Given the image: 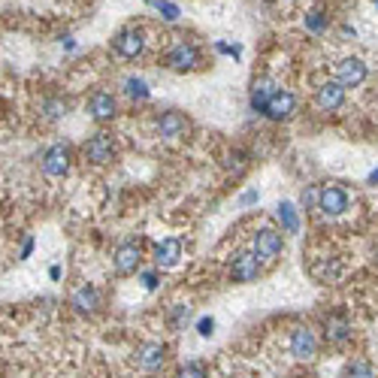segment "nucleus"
I'll return each instance as SVG.
<instances>
[{
	"label": "nucleus",
	"mask_w": 378,
	"mask_h": 378,
	"mask_svg": "<svg viewBox=\"0 0 378 378\" xmlns=\"http://www.w3.org/2000/svg\"><path fill=\"white\" fill-rule=\"evenodd\" d=\"M67 170H70V149L64 143L49 145L43 154V173L52 179H61V176H67Z\"/></svg>",
	"instance_id": "obj_1"
},
{
	"label": "nucleus",
	"mask_w": 378,
	"mask_h": 378,
	"mask_svg": "<svg viewBox=\"0 0 378 378\" xmlns=\"http://www.w3.org/2000/svg\"><path fill=\"white\" fill-rule=\"evenodd\" d=\"M288 351L297 357V361H312L318 351V339L309 327H297L291 330V339H288Z\"/></svg>",
	"instance_id": "obj_2"
},
{
	"label": "nucleus",
	"mask_w": 378,
	"mask_h": 378,
	"mask_svg": "<svg viewBox=\"0 0 378 378\" xmlns=\"http://www.w3.org/2000/svg\"><path fill=\"white\" fill-rule=\"evenodd\" d=\"M197 64H200V52H197V45H191V43H179L167 52V67L176 73H188L197 67Z\"/></svg>",
	"instance_id": "obj_3"
},
{
	"label": "nucleus",
	"mask_w": 378,
	"mask_h": 378,
	"mask_svg": "<svg viewBox=\"0 0 378 378\" xmlns=\"http://www.w3.org/2000/svg\"><path fill=\"white\" fill-rule=\"evenodd\" d=\"M252 245H254V254L261 257V261H275V257L282 254V233L263 227V230H257V233H254Z\"/></svg>",
	"instance_id": "obj_4"
},
{
	"label": "nucleus",
	"mask_w": 378,
	"mask_h": 378,
	"mask_svg": "<svg viewBox=\"0 0 378 378\" xmlns=\"http://www.w3.org/2000/svg\"><path fill=\"white\" fill-rule=\"evenodd\" d=\"M318 209L327 215H342L348 209V194L339 185H321L318 191Z\"/></svg>",
	"instance_id": "obj_5"
},
{
	"label": "nucleus",
	"mask_w": 378,
	"mask_h": 378,
	"mask_svg": "<svg viewBox=\"0 0 378 378\" xmlns=\"http://www.w3.org/2000/svg\"><path fill=\"white\" fill-rule=\"evenodd\" d=\"M112 49L122 54V58H136V54L145 49V34L140 27H127V31H122L112 40Z\"/></svg>",
	"instance_id": "obj_6"
},
{
	"label": "nucleus",
	"mask_w": 378,
	"mask_h": 378,
	"mask_svg": "<svg viewBox=\"0 0 378 378\" xmlns=\"http://www.w3.org/2000/svg\"><path fill=\"white\" fill-rule=\"evenodd\" d=\"M163 361H167V348L161 342H143L136 348V363H140L143 372H158Z\"/></svg>",
	"instance_id": "obj_7"
},
{
	"label": "nucleus",
	"mask_w": 378,
	"mask_h": 378,
	"mask_svg": "<svg viewBox=\"0 0 378 378\" xmlns=\"http://www.w3.org/2000/svg\"><path fill=\"white\" fill-rule=\"evenodd\" d=\"M115 154V143L109 133H94L91 140L85 143V158L91 163H109Z\"/></svg>",
	"instance_id": "obj_8"
},
{
	"label": "nucleus",
	"mask_w": 378,
	"mask_h": 378,
	"mask_svg": "<svg viewBox=\"0 0 378 378\" xmlns=\"http://www.w3.org/2000/svg\"><path fill=\"white\" fill-rule=\"evenodd\" d=\"M230 275H233V282H254L257 275H261V257L254 252L236 254L233 266H230Z\"/></svg>",
	"instance_id": "obj_9"
},
{
	"label": "nucleus",
	"mask_w": 378,
	"mask_h": 378,
	"mask_svg": "<svg viewBox=\"0 0 378 378\" xmlns=\"http://www.w3.org/2000/svg\"><path fill=\"white\" fill-rule=\"evenodd\" d=\"M293 109H297V97H293L291 91H275L272 100L263 109V115L272 118V122H284V118L293 115Z\"/></svg>",
	"instance_id": "obj_10"
},
{
	"label": "nucleus",
	"mask_w": 378,
	"mask_h": 378,
	"mask_svg": "<svg viewBox=\"0 0 378 378\" xmlns=\"http://www.w3.org/2000/svg\"><path fill=\"white\" fill-rule=\"evenodd\" d=\"M363 79H366V64L361 58H345L336 67V82L342 88H357Z\"/></svg>",
	"instance_id": "obj_11"
},
{
	"label": "nucleus",
	"mask_w": 378,
	"mask_h": 378,
	"mask_svg": "<svg viewBox=\"0 0 378 378\" xmlns=\"http://www.w3.org/2000/svg\"><path fill=\"white\" fill-rule=\"evenodd\" d=\"M112 266H115L118 275L136 272V266H140V245L136 242H122L115 248V254H112Z\"/></svg>",
	"instance_id": "obj_12"
},
{
	"label": "nucleus",
	"mask_w": 378,
	"mask_h": 378,
	"mask_svg": "<svg viewBox=\"0 0 378 378\" xmlns=\"http://www.w3.org/2000/svg\"><path fill=\"white\" fill-rule=\"evenodd\" d=\"M188 118L182 115V112H163L161 118H158V136H163V140H179V136H185L188 133Z\"/></svg>",
	"instance_id": "obj_13"
},
{
	"label": "nucleus",
	"mask_w": 378,
	"mask_h": 378,
	"mask_svg": "<svg viewBox=\"0 0 378 378\" xmlns=\"http://www.w3.org/2000/svg\"><path fill=\"white\" fill-rule=\"evenodd\" d=\"M115 97L109 94V91H94L91 94V100H88V112H91V118L94 122H109V118L115 115Z\"/></svg>",
	"instance_id": "obj_14"
},
{
	"label": "nucleus",
	"mask_w": 378,
	"mask_h": 378,
	"mask_svg": "<svg viewBox=\"0 0 378 378\" xmlns=\"http://www.w3.org/2000/svg\"><path fill=\"white\" fill-rule=\"evenodd\" d=\"M318 106L324 109V112H336L339 106L345 103V88L339 85V82H324V85L318 88Z\"/></svg>",
	"instance_id": "obj_15"
},
{
	"label": "nucleus",
	"mask_w": 378,
	"mask_h": 378,
	"mask_svg": "<svg viewBox=\"0 0 378 378\" xmlns=\"http://www.w3.org/2000/svg\"><path fill=\"white\" fill-rule=\"evenodd\" d=\"M179 257H182V242L179 239H161V242L154 245V263L163 266V270L176 266Z\"/></svg>",
	"instance_id": "obj_16"
},
{
	"label": "nucleus",
	"mask_w": 378,
	"mask_h": 378,
	"mask_svg": "<svg viewBox=\"0 0 378 378\" xmlns=\"http://www.w3.org/2000/svg\"><path fill=\"white\" fill-rule=\"evenodd\" d=\"M70 306H76V312H82V315L97 312V306H100L97 288H91V284H82V288H76V291H73V297H70Z\"/></svg>",
	"instance_id": "obj_17"
},
{
	"label": "nucleus",
	"mask_w": 378,
	"mask_h": 378,
	"mask_svg": "<svg viewBox=\"0 0 378 378\" xmlns=\"http://www.w3.org/2000/svg\"><path fill=\"white\" fill-rule=\"evenodd\" d=\"M275 91H279V88H275L270 79H257L254 82V88H252V109H254V112H263Z\"/></svg>",
	"instance_id": "obj_18"
},
{
	"label": "nucleus",
	"mask_w": 378,
	"mask_h": 378,
	"mask_svg": "<svg viewBox=\"0 0 378 378\" xmlns=\"http://www.w3.org/2000/svg\"><path fill=\"white\" fill-rule=\"evenodd\" d=\"M327 339H330L333 345L348 342V339H351V327H348V321H342V318H330V321H327Z\"/></svg>",
	"instance_id": "obj_19"
},
{
	"label": "nucleus",
	"mask_w": 378,
	"mask_h": 378,
	"mask_svg": "<svg viewBox=\"0 0 378 378\" xmlns=\"http://www.w3.org/2000/svg\"><path fill=\"white\" fill-rule=\"evenodd\" d=\"M279 221H282V227L288 230V233H297L300 230V218H297V206H293V203H288V200H282L279 206Z\"/></svg>",
	"instance_id": "obj_20"
},
{
	"label": "nucleus",
	"mask_w": 378,
	"mask_h": 378,
	"mask_svg": "<svg viewBox=\"0 0 378 378\" xmlns=\"http://www.w3.org/2000/svg\"><path fill=\"white\" fill-rule=\"evenodd\" d=\"M342 378H375V372H372L370 361H363V357H354V361H348Z\"/></svg>",
	"instance_id": "obj_21"
},
{
	"label": "nucleus",
	"mask_w": 378,
	"mask_h": 378,
	"mask_svg": "<svg viewBox=\"0 0 378 378\" xmlns=\"http://www.w3.org/2000/svg\"><path fill=\"white\" fill-rule=\"evenodd\" d=\"M67 100H61V97H49V100H45V103H43V115L45 118H49V122H58V118L61 115H67Z\"/></svg>",
	"instance_id": "obj_22"
},
{
	"label": "nucleus",
	"mask_w": 378,
	"mask_h": 378,
	"mask_svg": "<svg viewBox=\"0 0 378 378\" xmlns=\"http://www.w3.org/2000/svg\"><path fill=\"white\" fill-rule=\"evenodd\" d=\"M124 91H127V97H133V100H145V97H149V85H145V79H140V76L127 79Z\"/></svg>",
	"instance_id": "obj_23"
},
{
	"label": "nucleus",
	"mask_w": 378,
	"mask_h": 378,
	"mask_svg": "<svg viewBox=\"0 0 378 378\" xmlns=\"http://www.w3.org/2000/svg\"><path fill=\"white\" fill-rule=\"evenodd\" d=\"M152 3L158 6V13L167 18V22H176V18L182 15V13H179V6H176V3H170V0H152Z\"/></svg>",
	"instance_id": "obj_24"
},
{
	"label": "nucleus",
	"mask_w": 378,
	"mask_h": 378,
	"mask_svg": "<svg viewBox=\"0 0 378 378\" xmlns=\"http://www.w3.org/2000/svg\"><path fill=\"white\" fill-rule=\"evenodd\" d=\"M176 378H206V366L197 363V361H191V363L182 366Z\"/></svg>",
	"instance_id": "obj_25"
},
{
	"label": "nucleus",
	"mask_w": 378,
	"mask_h": 378,
	"mask_svg": "<svg viewBox=\"0 0 378 378\" xmlns=\"http://www.w3.org/2000/svg\"><path fill=\"white\" fill-rule=\"evenodd\" d=\"M306 27H309V31H324V15H321V13H309L306 15Z\"/></svg>",
	"instance_id": "obj_26"
},
{
	"label": "nucleus",
	"mask_w": 378,
	"mask_h": 378,
	"mask_svg": "<svg viewBox=\"0 0 378 378\" xmlns=\"http://www.w3.org/2000/svg\"><path fill=\"white\" fill-rule=\"evenodd\" d=\"M197 333L200 336H212V333H215V318H200L197 321Z\"/></svg>",
	"instance_id": "obj_27"
},
{
	"label": "nucleus",
	"mask_w": 378,
	"mask_h": 378,
	"mask_svg": "<svg viewBox=\"0 0 378 378\" xmlns=\"http://www.w3.org/2000/svg\"><path fill=\"white\" fill-rule=\"evenodd\" d=\"M140 279H143V288H145V291H154V288H158V272H154V270H145Z\"/></svg>",
	"instance_id": "obj_28"
},
{
	"label": "nucleus",
	"mask_w": 378,
	"mask_h": 378,
	"mask_svg": "<svg viewBox=\"0 0 378 378\" xmlns=\"http://www.w3.org/2000/svg\"><path fill=\"white\" fill-rule=\"evenodd\" d=\"M185 318H188V306H176L170 312V324L173 327H179V321H185Z\"/></svg>",
	"instance_id": "obj_29"
},
{
	"label": "nucleus",
	"mask_w": 378,
	"mask_h": 378,
	"mask_svg": "<svg viewBox=\"0 0 378 378\" xmlns=\"http://www.w3.org/2000/svg\"><path fill=\"white\" fill-rule=\"evenodd\" d=\"M318 191L321 188H306V191H303V206H312V203H318Z\"/></svg>",
	"instance_id": "obj_30"
},
{
	"label": "nucleus",
	"mask_w": 378,
	"mask_h": 378,
	"mask_svg": "<svg viewBox=\"0 0 378 378\" xmlns=\"http://www.w3.org/2000/svg\"><path fill=\"white\" fill-rule=\"evenodd\" d=\"M31 248H34V239H24V245H22V261L27 254H31Z\"/></svg>",
	"instance_id": "obj_31"
},
{
	"label": "nucleus",
	"mask_w": 378,
	"mask_h": 378,
	"mask_svg": "<svg viewBox=\"0 0 378 378\" xmlns=\"http://www.w3.org/2000/svg\"><path fill=\"white\" fill-rule=\"evenodd\" d=\"M257 200V191H248V194H242V203H254Z\"/></svg>",
	"instance_id": "obj_32"
},
{
	"label": "nucleus",
	"mask_w": 378,
	"mask_h": 378,
	"mask_svg": "<svg viewBox=\"0 0 378 378\" xmlns=\"http://www.w3.org/2000/svg\"><path fill=\"white\" fill-rule=\"evenodd\" d=\"M370 182H372V185L378 182V170H372V173H370Z\"/></svg>",
	"instance_id": "obj_33"
},
{
	"label": "nucleus",
	"mask_w": 378,
	"mask_h": 378,
	"mask_svg": "<svg viewBox=\"0 0 378 378\" xmlns=\"http://www.w3.org/2000/svg\"><path fill=\"white\" fill-rule=\"evenodd\" d=\"M375 6H378V0H375Z\"/></svg>",
	"instance_id": "obj_34"
}]
</instances>
